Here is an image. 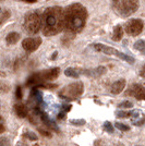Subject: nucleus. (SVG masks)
<instances>
[{
	"label": "nucleus",
	"mask_w": 145,
	"mask_h": 146,
	"mask_svg": "<svg viewBox=\"0 0 145 146\" xmlns=\"http://www.w3.org/2000/svg\"><path fill=\"white\" fill-rule=\"evenodd\" d=\"M42 21L44 35L54 36L65 29V11L61 7L47 8L43 13Z\"/></svg>",
	"instance_id": "obj_1"
},
{
	"label": "nucleus",
	"mask_w": 145,
	"mask_h": 146,
	"mask_svg": "<svg viewBox=\"0 0 145 146\" xmlns=\"http://www.w3.org/2000/svg\"><path fill=\"white\" fill-rule=\"evenodd\" d=\"M87 11L80 3H73L65 10V29L71 33H80L84 29Z\"/></svg>",
	"instance_id": "obj_2"
},
{
	"label": "nucleus",
	"mask_w": 145,
	"mask_h": 146,
	"mask_svg": "<svg viewBox=\"0 0 145 146\" xmlns=\"http://www.w3.org/2000/svg\"><path fill=\"white\" fill-rule=\"evenodd\" d=\"M139 0H114L112 8L117 14L122 18H128L139 9Z\"/></svg>",
	"instance_id": "obj_3"
},
{
	"label": "nucleus",
	"mask_w": 145,
	"mask_h": 146,
	"mask_svg": "<svg viewBox=\"0 0 145 146\" xmlns=\"http://www.w3.org/2000/svg\"><path fill=\"white\" fill-rule=\"evenodd\" d=\"M42 17L37 12H32L24 20V29L29 34H36L42 29Z\"/></svg>",
	"instance_id": "obj_4"
},
{
	"label": "nucleus",
	"mask_w": 145,
	"mask_h": 146,
	"mask_svg": "<svg viewBox=\"0 0 145 146\" xmlns=\"http://www.w3.org/2000/svg\"><path fill=\"white\" fill-rule=\"evenodd\" d=\"M84 92V86L83 83L81 82H74L71 83L68 86H66L62 91L60 92V97L66 98V99H75V98L80 97Z\"/></svg>",
	"instance_id": "obj_5"
},
{
	"label": "nucleus",
	"mask_w": 145,
	"mask_h": 146,
	"mask_svg": "<svg viewBox=\"0 0 145 146\" xmlns=\"http://www.w3.org/2000/svg\"><path fill=\"white\" fill-rule=\"evenodd\" d=\"M93 47H94L95 50L99 51V52H104V54H106V55L116 56V57L120 58V59H122V60L129 62L130 64H133V63H134V59H133L132 57L126 55V54H123V52H120L119 50L112 48V47L106 46V45H104V44H94Z\"/></svg>",
	"instance_id": "obj_6"
},
{
	"label": "nucleus",
	"mask_w": 145,
	"mask_h": 146,
	"mask_svg": "<svg viewBox=\"0 0 145 146\" xmlns=\"http://www.w3.org/2000/svg\"><path fill=\"white\" fill-rule=\"evenodd\" d=\"M143 21L140 19H133L130 20L126 24V32L128 33V35L130 36H136L141 34V32L143 31Z\"/></svg>",
	"instance_id": "obj_7"
},
{
	"label": "nucleus",
	"mask_w": 145,
	"mask_h": 146,
	"mask_svg": "<svg viewBox=\"0 0 145 146\" xmlns=\"http://www.w3.org/2000/svg\"><path fill=\"white\" fill-rule=\"evenodd\" d=\"M42 44V38L41 37H27L23 39L22 42V47L24 50L29 52H33L38 49V47Z\"/></svg>",
	"instance_id": "obj_8"
},
{
	"label": "nucleus",
	"mask_w": 145,
	"mask_h": 146,
	"mask_svg": "<svg viewBox=\"0 0 145 146\" xmlns=\"http://www.w3.org/2000/svg\"><path fill=\"white\" fill-rule=\"evenodd\" d=\"M127 95H130L139 100H142V99H145V88L140 84H133L128 90Z\"/></svg>",
	"instance_id": "obj_9"
},
{
	"label": "nucleus",
	"mask_w": 145,
	"mask_h": 146,
	"mask_svg": "<svg viewBox=\"0 0 145 146\" xmlns=\"http://www.w3.org/2000/svg\"><path fill=\"white\" fill-rule=\"evenodd\" d=\"M107 72V69L105 67H98L95 69H90V70H84L82 71L83 74L87 75V76H91V78H98V76H102L103 74Z\"/></svg>",
	"instance_id": "obj_10"
},
{
	"label": "nucleus",
	"mask_w": 145,
	"mask_h": 146,
	"mask_svg": "<svg viewBox=\"0 0 145 146\" xmlns=\"http://www.w3.org/2000/svg\"><path fill=\"white\" fill-rule=\"evenodd\" d=\"M124 87H126V80L120 79L118 80V81H116L115 83L111 85L110 92L112 94H115V95H118V94H120L121 92L124 90Z\"/></svg>",
	"instance_id": "obj_11"
},
{
	"label": "nucleus",
	"mask_w": 145,
	"mask_h": 146,
	"mask_svg": "<svg viewBox=\"0 0 145 146\" xmlns=\"http://www.w3.org/2000/svg\"><path fill=\"white\" fill-rule=\"evenodd\" d=\"M59 73H60V69L59 68H53V69H50L48 71L42 72V74L43 76H44V80L46 82H48V81H53V80L57 79Z\"/></svg>",
	"instance_id": "obj_12"
},
{
	"label": "nucleus",
	"mask_w": 145,
	"mask_h": 146,
	"mask_svg": "<svg viewBox=\"0 0 145 146\" xmlns=\"http://www.w3.org/2000/svg\"><path fill=\"white\" fill-rule=\"evenodd\" d=\"M14 111L20 118H26L29 115V109L24 104H15L14 106Z\"/></svg>",
	"instance_id": "obj_13"
},
{
	"label": "nucleus",
	"mask_w": 145,
	"mask_h": 146,
	"mask_svg": "<svg viewBox=\"0 0 145 146\" xmlns=\"http://www.w3.org/2000/svg\"><path fill=\"white\" fill-rule=\"evenodd\" d=\"M122 36H123V29L121 25H116L115 29H114V32H112V39L115 42H119L120 39H122Z\"/></svg>",
	"instance_id": "obj_14"
},
{
	"label": "nucleus",
	"mask_w": 145,
	"mask_h": 146,
	"mask_svg": "<svg viewBox=\"0 0 145 146\" xmlns=\"http://www.w3.org/2000/svg\"><path fill=\"white\" fill-rule=\"evenodd\" d=\"M20 40V34L17 32H12V33H9L6 37V42L9 45H14Z\"/></svg>",
	"instance_id": "obj_15"
},
{
	"label": "nucleus",
	"mask_w": 145,
	"mask_h": 146,
	"mask_svg": "<svg viewBox=\"0 0 145 146\" xmlns=\"http://www.w3.org/2000/svg\"><path fill=\"white\" fill-rule=\"evenodd\" d=\"M81 73H82V71H80L78 69H74V68H68L65 71V74L67 76H70V78H79Z\"/></svg>",
	"instance_id": "obj_16"
},
{
	"label": "nucleus",
	"mask_w": 145,
	"mask_h": 146,
	"mask_svg": "<svg viewBox=\"0 0 145 146\" xmlns=\"http://www.w3.org/2000/svg\"><path fill=\"white\" fill-rule=\"evenodd\" d=\"M134 48L136 50L141 51L142 54H145V42L143 40H138L136 43L134 44Z\"/></svg>",
	"instance_id": "obj_17"
},
{
	"label": "nucleus",
	"mask_w": 145,
	"mask_h": 146,
	"mask_svg": "<svg viewBox=\"0 0 145 146\" xmlns=\"http://www.w3.org/2000/svg\"><path fill=\"white\" fill-rule=\"evenodd\" d=\"M9 17H10V11H8V10L0 11V24H2L3 22H6Z\"/></svg>",
	"instance_id": "obj_18"
},
{
	"label": "nucleus",
	"mask_w": 145,
	"mask_h": 146,
	"mask_svg": "<svg viewBox=\"0 0 145 146\" xmlns=\"http://www.w3.org/2000/svg\"><path fill=\"white\" fill-rule=\"evenodd\" d=\"M133 112L131 111H119V112H117V117H119V118H128V117L132 116Z\"/></svg>",
	"instance_id": "obj_19"
},
{
	"label": "nucleus",
	"mask_w": 145,
	"mask_h": 146,
	"mask_svg": "<svg viewBox=\"0 0 145 146\" xmlns=\"http://www.w3.org/2000/svg\"><path fill=\"white\" fill-rule=\"evenodd\" d=\"M116 128L119 129L120 131H123V132H126V131H129V127L126 125V124H123V123H120V122H117L116 123Z\"/></svg>",
	"instance_id": "obj_20"
},
{
	"label": "nucleus",
	"mask_w": 145,
	"mask_h": 146,
	"mask_svg": "<svg viewBox=\"0 0 145 146\" xmlns=\"http://www.w3.org/2000/svg\"><path fill=\"white\" fill-rule=\"evenodd\" d=\"M104 129H105V130H106L108 133H112V132H114V128H112L111 123H110V122H108V121L104 123Z\"/></svg>",
	"instance_id": "obj_21"
},
{
	"label": "nucleus",
	"mask_w": 145,
	"mask_h": 146,
	"mask_svg": "<svg viewBox=\"0 0 145 146\" xmlns=\"http://www.w3.org/2000/svg\"><path fill=\"white\" fill-rule=\"evenodd\" d=\"M25 137H27V139H30L31 141H36L37 140V136L36 134H34L33 132H26V133L24 134Z\"/></svg>",
	"instance_id": "obj_22"
},
{
	"label": "nucleus",
	"mask_w": 145,
	"mask_h": 146,
	"mask_svg": "<svg viewBox=\"0 0 145 146\" xmlns=\"http://www.w3.org/2000/svg\"><path fill=\"white\" fill-rule=\"evenodd\" d=\"M132 103H130V102H128V100H126V102H122L121 104H119V107L120 108H132Z\"/></svg>",
	"instance_id": "obj_23"
},
{
	"label": "nucleus",
	"mask_w": 145,
	"mask_h": 146,
	"mask_svg": "<svg viewBox=\"0 0 145 146\" xmlns=\"http://www.w3.org/2000/svg\"><path fill=\"white\" fill-rule=\"evenodd\" d=\"M71 123H72V124H75V125H83V124H85V120H83V119H80V120H71Z\"/></svg>",
	"instance_id": "obj_24"
},
{
	"label": "nucleus",
	"mask_w": 145,
	"mask_h": 146,
	"mask_svg": "<svg viewBox=\"0 0 145 146\" xmlns=\"http://www.w3.org/2000/svg\"><path fill=\"white\" fill-rule=\"evenodd\" d=\"M15 96H17L18 99H21V98H22V88H21V86H18V87H17Z\"/></svg>",
	"instance_id": "obj_25"
},
{
	"label": "nucleus",
	"mask_w": 145,
	"mask_h": 146,
	"mask_svg": "<svg viewBox=\"0 0 145 146\" xmlns=\"http://www.w3.org/2000/svg\"><path fill=\"white\" fill-rule=\"evenodd\" d=\"M0 146H9L8 139H6V137H0Z\"/></svg>",
	"instance_id": "obj_26"
},
{
	"label": "nucleus",
	"mask_w": 145,
	"mask_h": 146,
	"mask_svg": "<svg viewBox=\"0 0 145 146\" xmlns=\"http://www.w3.org/2000/svg\"><path fill=\"white\" fill-rule=\"evenodd\" d=\"M38 131H39V133L42 134V135H44V136H47V137H50V136H51L50 132L46 131V130H44V129H39Z\"/></svg>",
	"instance_id": "obj_27"
},
{
	"label": "nucleus",
	"mask_w": 145,
	"mask_h": 146,
	"mask_svg": "<svg viewBox=\"0 0 145 146\" xmlns=\"http://www.w3.org/2000/svg\"><path fill=\"white\" fill-rule=\"evenodd\" d=\"M5 132V124H3V119L0 116V134Z\"/></svg>",
	"instance_id": "obj_28"
},
{
	"label": "nucleus",
	"mask_w": 145,
	"mask_h": 146,
	"mask_svg": "<svg viewBox=\"0 0 145 146\" xmlns=\"http://www.w3.org/2000/svg\"><path fill=\"white\" fill-rule=\"evenodd\" d=\"M94 146H106V144H105L102 140H97V141H95Z\"/></svg>",
	"instance_id": "obj_29"
},
{
	"label": "nucleus",
	"mask_w": 145,
	"mask_h": 146,
	"mask_svg": "<svg viewBox=\"0 0 145 146\" xmlns=\"http://www.w3.org/2000/svg\"><path fill=\"white\" fill-rule=\"evenodd\" d=\"M141 75L145 78V66L143 68H142V70H141Z\"/></svg>",
	"instance_id": "obj_30"
},
{
	"label": "nucleus",
	"mask_w": 145,
	"mask_h": 146,
	"mask_svg": "<svg viewBox=\"0 0 145 146\" xmlns=\"http://www.w3.org/2000/svg\"><path fill=\"white\" fill-rule=\"evenodd\" d=\"M23 1H25V2H30V3H34L36 0H23Z\"/></svg>",
	"instance_id": "obj_31"
},
{
	"label": "nucleus",
	"mask_w": 145,
	"mask_h": 146,
	"mask_svg": "<svg viewBox=\"0 0 145 146\" xmlns=\"http://www.w3.org/2000/svg\"><path fill=\"white\" fill-rule=\"evenodd\" d=\"M117 146H123V145H122V144H119V145H117Z\"/></svg>",
	"instance_id": "obj_32"
}]
</instances>
